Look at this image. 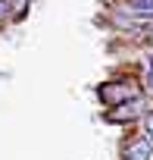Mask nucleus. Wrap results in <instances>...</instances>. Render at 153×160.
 Listing matches in <instances>:
<instances>
[{"label":"nucleus","mask_w":153,"mask_h":160,"mask_svg":"<svg viewBox=\"0 0 153 160\" xmlns=\"http://www.w3.org/2000/svg\"><path fill=\"white\" fill-rule=\"evenodd\" d=\"M7 10H10V7H7V0H0V19H7Z\"/></svg>","instance_id":"nucleus-8"},{"label":"nucleus","mask_w":153,"mask_h":160,"mask_svg":"<svg viewBox=\"0 0 153 160\" xmlns=\"http://www.w3.org/2000/svg\"><path fill=\"white\" fill-rule=\"evenodd\" d=\"M141 113H144V101L137 98V101H131V104H122V107L109 110V113H106V122H113V126H122V122H134Z\"/></svg>","instance_id":"nucleus-2"},{"label":"nucleus","mask_w":153,"mask_h":160,"mask_svg":"<svg viewBox=\"0 0 153 160\" xmlns=\"http://www.w3.org/2000/svg\"><path fill=\"white\" fill-rule=\"evenodd\" d=\"M150 157H153V151H150V141L147 138H134L122 151V160H150Z\"/></svg>","instance_id":"nucleus-3"},{"label":"nucleus","mask_w":153,"mask_h":160,"mask_svg":"<svg viewBox=\"0 0 153 160\" xmlns=\"http://www.w3.org/2000/svg\"><path fill=\"white\" fill-rule=\"evenodd\" d=\"M147 82H150V88H153V57H150V66H147Z\"/></svg>","instance_id":"nucleus-7"},{"label":"nucleus","mask_w":153,"mask_h":160,"mask_svg":"<svg viewBox=\"0 0 153 160\" xmlns=\"http://www.w3.org/2000/svg\"><path fill=\"white\" fill-rule=\"evenodd\" d=\"M131 13H137V16H153V0H131Z\"/></svg>","instance_id":"nucleus-4"},{"label":"nucleus","mask_w":153,"mask_h":160,"mask_svg":"<svg viewBox=\"0 0 153 160\" xmlns=\"http://www.w3.org/2000/svg\"><path fill=\"white\" fill-rule=\"evenodd\" d=\"M97 98L106 104V107H122V104H131V101H137L141 98V88L134 85V82H106V85H100L97 88Z\"/></svg>","instance_id":"nucleus-1"},{"label":"nucleus","mask_w":153,"mask_h":160,"mask_svg":"<svg viewBox=\"0 0 153 160\" xmlns=\"http://www.w3.org/2000/svg\"><path fill=\"white\" fill-rule=\"evenodd\" d=\"M144 129H147V141H153V110L144 116Z\"/></svg>","instance_id":"nucleus-6"},{"label":"nucleus","mask_w":153,"mask_h":160,"mask_svg":"<svg viewBox=\"0 0 153 160\" xmlns=\"http://www.w3.org/2000/svg\"><path fill=\"white\" fill-rule=\"evenodd\" d=\"M7 7L13 10V16H16V19H22V16H25V10H28V0H7Z\"/></svg>","instance_id":"nucleus-5"}]
</instances>
